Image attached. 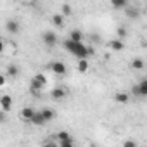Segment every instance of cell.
<instances>
[{
  "label": "cell",
  "instance_id": "obj_27",
  "mask_svg": "<svg viewBox=\"0 0 147 147\" xmlns=\"http://www.w3.org/2000/svg\"><path fill=\"white\" fill-rule=\"evenodd\" d=\"M4 85H5V76L0 75V87H4Z\"/></svg>",
  "mask_w": 147,
  "mask_h": 147
},
{
  "label": "cell",
  "instance_id": "obj_3",
  "mask_svg": "<svg viewBox=\"0 0 147 147\" xmlns=\"http://www.w3.org/2000/svg\"><path fill=\"white\" fill-rule=\"evenodd\" d=\"M49 69L52 73H55V75H66V64L61 62V61H54L49 64Z\"/></svg>",
  "mask_w": 147,
  "mask_h": 147
},
{
  "label": "cell",
  "instance_id": "obj_20",
  "mask_svg": "<svg viewBox=\"0 0 147 147\" xmlns=\"http://www.w3.org/2000/svg\"><path fill=\"white\" fill-rule=\"evenodd\" d=\"M144 66H145V64H144L142 59H133V61H131V67H133V69H144Z\"/></svg>",
  "mask_w": 147,
  "mask_h": 147
},
{
  "label": "cell",
  "instance_id": "obj_4",
  "mask_svg": "<svg viewBox=\"0 0 147 147\" xmlns=\"http://www.w3.org/2000/svg\"><path fill=\"white\" fill-rule=\"evenodd\" d=\"M42 38H43V43L49 45V47H54V45L57 43V35H55L54 31H43Z\"/></svg>",
  "mask_w": 147,
  "mask_h": 147
},
{
  "label": "cell",
  "instance_id": "obj_24",
  "mask_svg": "<svg viewBox=\"0 0 147 147\" xmlns=\"http://www.w3.org/2000/svg\"><path fill=\"white\" fill-rule=\"evenodd\" d=\"M123 147H138V145H137V142H135V140H131V138H130V140H125Z\"/></svg>",
  "mask_w": 147,
  "mask_h": 147
},
{
  "label": "cell",
  "instance_id": "obj_15",
  "mask_svg": "<svg viewBox=\"0 0 147 147\" xmlns=\"http://www.w3.org/2000/svg\"><path fill=\"white\" fill-rule=\"evenodd\" d=\"M114 99H116V102L125 104V102H128V100H130V95H128L126 92H118V94L114 95Z\"/></svg>",
  "mask_w": 147,
  "mask_h": 147
},
{
  "label": "cell",
  "instance_id": "obj_2",
  "mask_svg": "<svg viewBox=\"0 0 147 147\" xmlns=\"http://www.w3.org/2000/svg\"><path fill=\"white\" fill-rule=\"evenodd\" d=\"M47 83V76L43 75V73H36V75L31 78V92H40Z\"/></svg>",
  "mask_w": 147,
  "mask_h": 147
},
{
  "label": "cell",
  "instance_id": "obj_12",
  "mask_svg": "<svg viewBox=\"0 0 147 147\" xmlns=\"http://www.w3.org/2000/svg\"><path fill=\"white\" fill-rule=\"evenodd\" d=\"M7 31L9 33H18L19 31V23L18 21H14V19H11V21H7Z\"/></svg>",
  "mask_w": 147,
  "mask_h": 147
},
{
  "label": "cell",
  "instance_id": "obj_19",
  "mask_svg": "<svg viewBox=\"0 0 147 147\" xmlns=\"http://www.w3.org/2000/svg\"><path fill=\"white\" fill-rule=\"evenodd\" d=\"M78 71L80 73H87L88 71V61H85V59L78 61Z\"/></svg>",
  "mask_w": 147,
  "mask_h": 147
},
{
  "label": "cell",
  "instance_id": "obj_8",
  "mask_svg": "<svg viewBox=\"0 0 147 147\" xmlns=\"http://www.w3.org/2000/svg\"><path fill=\"white\" fill-rule=\"evenodd\" d=\"M109 47H111L113 50H116V52H121V50L125 49V43H123V40L114 38V40H111V42H109Z\"/></svg>",
  "mask_w": 147,
  "mask_h": 147
},
{
  "label": "cell",
  "instance_id": "obj_1",
  "mask_svg": "<svg viewBox=\"0 0 147 147\" xmlns=\"http://www.w3.org/2000/svg\"><path fill=\"white\" fill-rule=\"evenodd\" d=\"M64 49L69 50L73 55H76L78 61H82V59L87 61L90 55H94V49H88L87 45H83V42H82V43H75V42H71L69 38L64 42Z\"/></svg>",
  "mask_w": 147,
  "mask_h": 147
},
{
  "label": "cell",
  "instance_id": "obj_9",
  "mask_svg": "<svg viewBox=\"0 0 147 147\" xmlns=\"http://www.w3.org/2000/svg\"><path fill=\"white\" fill-rule=\"evenodd\" d=\"M69 40H71V42H75V43H82V40H83V33H82L80 30H73L71 35H69Z\"/></svg>",
  "mask_w": 147,
  "mask_h": 147
},
{
  "label": "cell",
  "instance_id": "obj_22",
  "mask_svg": "<svg viewBox=\"0 0 147 147\" xmlns=\"http://www.w3.org/2000/svg\"><path fill=\"white\" fill-rule=\"evenodd\" d=\"M116 33H118L119 40H123V38L126 36V33H128V31H126V28H123V26H121V28H118V30H116Z\"/></svg>",
  "mask_w": 147,
  "mask_h": 147
},
{
  "label": "cell",
  "instance_id": "obj_18",
  "mask_svg": "<svg viewBox=\"0 0 147 147\" xmlns=\"http://www.w3.org/2000/svg\"><path fill=\"white\" fill-rule=\"evenodd\" d=\"M111 5H113L114 9H123V7H126V5H128V2H126V0H113Z\"/></svg>",
  "mask_w": 147,
  "mask_h": 147
},
{
  "label": "cell",
  "instance_id": "obj_14",
  "mask_svg": "<svg viewBox=\"0 0 147 147\" xmlns=\"http://www.w3.org/2000/svg\"><path fill=\"white\" fill-rule=\"evenodd\" d=\"M40 114L43 116L45 123H47V121H50V119H54V111H52V109H49V107H43V109L40 111Z\"/></svg>",
  "mask_w": 147,
  "mask_h": 147
},
{
  "label": "cell",
  "instance_id": "obj_26",
  "mask_svg": "<svg viewBox=\"0 0 147 147\" xmlns=\"http://www.w3.org/2000/svg\"><path fill=\"white\" fill-rule=\"evenodd\" d=\"M0 123H5V113L0 111Z\"/></svg>",
  "mask_w": 147,
  "mask_h": 147
},
{
  "label": "cell",
  "instance_id": "obj_7",
  "mask_svg": "<svg viewBox=\"0 0 147 147\" xmlns=\"http://www.w3.org/2000/svg\"><path fill=\"white\" fill-rule=\"evenodd\" d=\"M30 123H31V125H36V126H43V125H45V119H43V116L40 114V111H35V114H33V118L30 119Z\"/></svg>",
  "mask_w": 147,
  "mask_h": 147
},
{
  "label": "cell",
  "instance_id": "obj_28",
  "mask_svg": "<svg viewBox=\"0 0 147 147\" xmlns=\"http://www.w3.org/2000/svg\"><path fill=\"white\" fill-rule=\"evenodd\" d=\"M61 147H75L73 142H67V144H61Z\"/></svg>",
  "mask_w": 147,
  "mask_h": 147
},
{
  "label": "cell",
  "instance_id": "obj_21",
  "mask_svg": "<svg viewBox=\"0 0 147 147\" xmlns=\"http://www.w3.org/2000/svg\"><path fill=\"white\" fill-rule=\"evenodd\" d=\"M126 16H128V18H138V9H137V7L128 9V11H126Z\"/></svg>",
  "mask_w": 147,
  "mask_h": 147
},
{
  "label": "cell",
  "instance_id": "obj_10",
  "mask_svg": "<svg viewBox=\"0 0 147 147\" xmlns=\"http://www.w3.org/2000/svg\"><path fill=\"white\" fill-rule=\"evenodd\" d=\"M33 114H35V109L33 107H24L23 111H21V119H24V121H30L31 118H33Z\"/></svg>",
  "mask_w": 147,
  "mask_h": 147
},
{
  "label": "cell",
  "instance_id": "obj_13",
  "mask_svg": "<svg viewBox=\"0 0 147 147\" xmlns=\"http://www.w3.org/2000/svg\"><path fill=\"white\" fill-rule=\"evenodd\" d=\"M137 92L140 97H145L147 95V80H142L138 85H137Z\"/></svg>",
  "mask_w": 147,
  "mask_h": 147
},
{
  "label": "cell",
  "instance_id": "obj_11",
  "mask_svg": "<svg viewBox=\"0 0 147 147\" xmlns=\"http://www.w3.org/2000/svg\"><path fill=\"white\" fill-rule=\"evenodd\" d=\"M57 138H59V142H61V144L73 142V137H71V133H69V131H59V133H57Z\"/></svg>",
  "mask_w": 147,
  "mask_h": 147
},
{
  "label": "cell",
  "instance_id": "obj_29",
  "mask_svg": "<svg viewBox=\"0 0 147 147\" xmlns=\"http://www.w3.org/2000/svg\"><path fill=\"white\" fill-rule=\"evenodd\" d=\"M43 147H57V145H55V144H52V142H45V144H43Z\"/></svg>",
  "mask_w": 147,
  "mask_h": 147
},
{
  "label": "cell",
  "instance_id": "obj_6",
  "mask_svg": "<svg viewBox=\"0 0 147 147\" xmlns=\"http://www.w3.org/2000/svg\"><path fill=\"white\" fill-rule=\"evenodd\" d=\"M66 95H67V92H66V88H62V87L54 88L52 94H50V97H52L54 100H62V99H66Z\"/></svg>",
  "mask_w": 147,
  "mask_h": 147
},
{
  "label": "cell",
  "instance_id": "obj_23",
  "mask_svg": "<svg viewBox=\"0 0 147 147\" xmlns=\"http://www.w3.org/2000/svg\"><path fill=\"white\" fill-rule=\"evenodd\" d=\"M61 11H62V16H67V14H71V7H69L67 4H64V5L61 7Z\"/></svg>",
  "mask_w": 147,
  "mask_h": 147
},
{
  "label": "cell",
  "instance_id": "obj_16",
  "mask_svg": "<svg viewBox=\"0 0 147 147\" xmlns=\"http://www.w3.org/2000/svg\"><path fill=\"white\" fill-rule=\"evenodd\" d=\"M19 75V69H18V66H14V64H9L7 66V76H11V78H16Z\"/></svg>",
  "mask_w": 147,
  "mask_h": 147
},
{
  "label": "cell",
  "instance_id": "obj_25",
  "mask_svg": "<svg viewBox=\"0 0 147 147\" xmlns=\"http://www.w3.org/2000/svg\"><path fill=\"white\" fill-rule=\"evenodd\" d=\"M4 49H5V40H4V38H0V54L4 52Z\"/></svg>",
  "mask_w": 147,
  "mask_h": 147
},
{
  "label": "cell",
  "instance_id": "obj_5",
  "mask_svg": "<svg viewBox=\"0 0 147 147\" xmlns=\"http://www.w3.org/2000/svg\"><path fill=\"white\" fill-rule=\"evenodd\" d=\"M0 109H2L4 113L12 109V97L11 95H2L0 97Z\"/></svg>",
  "mask_w": 147,
  "mask_h": 147
},
{
  "label": "cell",
  "instance_id": "obj_17",
  "mask_svg": "<svg viewBox=\"0 0 147 147\" xmlns=\"http://www.w3.org/2000/svg\"><path fill=\"white\" fill-rule=\"evenodd\" d=\"M52 23H54L55 26H59V28L64 26V16H62V14H54V16H52Z\"/></svg>",
  "mask_w": 147,
  "mask_h": 147
}]
</instances>
